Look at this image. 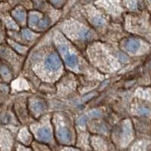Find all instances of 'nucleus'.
<instances>
[{
    "label": "nucleus",
    "instance_id": "0eeeda50",
    "mask_svg": "<svg viewBox=\"0 0 151 151\" xmlns=\"http://www.w3.org/2000/svg\"><path fill=\"white\" fill-rule=\"evenodd\" d=\"M13 16L16 20H17L20 22H23L25 19V13L24 11L21 9H16L13 12Z\"/></svg>",
    "mask_w": 151,
    "mask_h": 151
},
{
    "label": "nucleus",
    "instance_id": "ddd939ff",
    "mask_svg": "<svg viewBox=\"0 0 151 151\" xmlns=\"http://www.w3.org/2000/svg\"><path fill=\"white\" fill-rule=\"evenodd\" d=\"M51 2H52V4H54L55 6H58L59 5L61 4L62 0H51Z\"/></svg>",
    "mask_w": 151,
    "mask_h": 151
},
{
    "label": "nucleus",
    "instance_id": "f8f14e48",
    "mask_svg": "<svg viewBox=\"0 0 151 151\" xmlns=\"http://www.w3.org/2000/svg\"><path fill=\"white\" fill-rule=\"evenodd\" d=\"M140 113L143 114V115H147V114L150 113V110L147 108H141L140 109Z\"/></svg>",
    "mask_w": 151,
    "mask_h": 151
},
{
    "label": "nucleus",
    "instance_id": "4468645a",
    "mask_svg": "<svg viewBox=\"0 0 151 151\" xmlns=\"http://www.w3.org/2000/svg\"><path fill=\"white\" fill-rule=\"evenodd\" d=\"M67 151H75V150H68Z\"/></svg>",
    "mask_w": 151,
    "mask_h": 151
},
{
    "label": "nucleus",
    "instance_id": "9d476101",
    "mask_svg": "<svg viewBox=\"0 0 151 151\" xmlns=\"http://www.w3.org/2000/svg\"><path fill=\"white\" fill-rule=\"evenodd\" d=\"M23 36L24 38H26L27 40H32L33 38H34V34L28 29H24L23 31Z\"/></svg>",
    "mask_w": 151,
    "mask_h": 151
},
{
    "label": "nucleus",
    "instance_id": "20e7f679",
    "mask_svg": "<svg viewBox=\"0 0 151 151\" xmlns=\"http://www.w3.org/2000/svg\"><path fill=\"white\" fill-rule=\"evenodd\" d=\"M58 137L63 143H68L71 139V135L69 131L65 128H60L58 131Z\"/></svg>",
    "mask_w": 151,
    "mask_h": 151
},
{
    "label": "nucleus",
    "instance_id": "f257e3e1",
    "mask_svg": "<svg viewBox=\"0 0 151 151\" xmlns=\"http://www.w3.org/2000/svg\"><path fill=\"white\" fill-rule=\"evenodd\" d=\"M59 51L62 54L65 63L71 69H76L78 66V60L75 55H72L67 50V47L65 45H60L59 46Z\"/></svg>",
    "mask_w": 151,
    "mask_h": 151
},
{
    "label": "nucleus",
    "instance_id": "f03ea898",
    "mask_svg": "<svg viewBox=\"0 0 151 151\" xmlns=\"http://www.w3.org/2000/svg\"><path fill=\"white\" fill-rule=\"evenodd\" d=\"M61 66V62L58 55H51L47 58L45 60V67L52 71L58 70Z\"/></svg>",
    "mask_w": 151,
    "mask_h": 151
},
{
    "label": "nucleus",
    "instance_id": "6e6552de",
    "mask_svg": "<svg viewBox=\"0 0 151 151\" xmlns=\"http://www.w3.org/2000/svg\"><path fill=\"white\" fill-rule=\"evenodd\" d=\"M0 73L5 79H9L11 77V73L9 69L5 66L0 67Z\"/></svg>",
    "mask_w": 151,
    "mask_h": 151
},
{
    "label": "nucleus",
    "instance_id": "7ed1b4c3",
    "mask_svg": "<svg viewBox=\"0 0 151 151\" xmlns=\"http://www.w3.org/2000/svg\"><path fill=\"white\" fill-rule=\"evenodd\" d=\"M36 136L40 141L48 142L51 139V132L47 128H41V129H38L36 132Z\"/></svg>",
    "mask_w": 151,
    "mask_h": 151
},
{
    "label": "nucleus",
    "instance_id": "9b49d317",
    "mask_svg": "<svg viewBox=\"0 0 151 151\" xmlns=\"http://www.w3.org/2000/svg\"><path fill=\"white\" fill-rule=\"evenodd\" d=\"M33 109L34 110V111H40L42 109V104L40 102H36L35 104H33Z\"/></svg>",
    "mask_w": 151,
    "mask_h": 151
},
{
    "label": "nucleus",
    "instance_id": "39448f33",
    "mask_svg": "<svg viewBox=\"0 0 151 151\" xmlns=\"http://www.w3.org/2000/svg\"><path fill=\"white\" fill-rule=\"evenodd\" d=\"M141 46V43L138 40H130L128 42L127 44V48L129 52H134L140 48Z\"/></svg>",
    "mask_w": 151,
    "mask_h": 151
},
{
    "label": "nucleus",
    "instance_id": "423d86ee",
    "mask_svg": "<svg viewBox=\"0 0 151 151\" xmlns=\"http://www.w3.org/2000/svg\"><path fill=\"white\" fill-rule=\"evenodd\" d=\"M41 19H40V15L37 13H32L29 15V24L31 27H36L37 25L40 26V24L41 22Z\"/></svg>",
    "mask_w": 151,
    "mask_h": 151
},
{
    "label": "nucleus",
    "instance_id": "1a4fd4ad",
    "mask_svg": "<svg viewBox=\"0 0 151 151\" xmlns=\"http://www.w3.org/2000/svg\"><path fill=\"white\" fill-rule=\"evenodd\" d=\"M12 45L13 46V48L16 50V51H17V52H20V53H24V52H25V51H26V48H24V47L18 45V44H17V43L12 42Z\"/></svg>",
    "mask_w": 151,
    "mask_h": 151
},
{
    "label": "nucleus",
    "instance_id": "2eb2a0df",
    "mask_svg": "<svg viewBox=\"0 0 151 151\" xmlns=\"http://www.w3.org/2000/svg\"><path fill=\"white\" fill-rule=\"evenodd\" d=\"M0 40H1V36H0Z\"/></svg>",
    "mask_w": 151,
    "mask_h": 151
}]
</instances>
